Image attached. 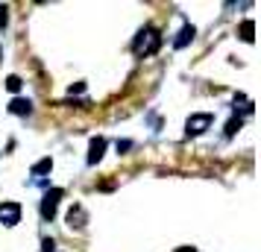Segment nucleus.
<instances>
[{"label": "nucleus", "instance_id": "nucleus-11", "mask_svg": "<svg viewBox=\"0 0 261 252\" xmlns=\"http://www.w3.org/2000/svg\"><path fill=\"white\" fill-rule=\"evenodd\" d=\"M21 85H24V79H21V76H6V88H9V91H21Z\"/></svg>", "mask_w": 261, "mask_h": 252}, {"label": "nucleus", "instance_id": "nucleus-16", "mask_svg": "<svg viewBox=\"0 0 261 252\" xmlns=\"http://www.w3.org/2000/svg\"><path fill=\"white\" fill-rule=\"evenodd\" d=\"M179 252H194V249H191V246H185V249H179Z\"/></svg>", "mask_w": 261, "mask_h": 252}, {"label": "nucleus", "instance_id": "nucleus-12", "mask_svg": "<svg viewBox=\"0 0 261 252\" xmlns=\"http://www.w3.org/2000/svg\"><path fill=\"white\" fill-rule=\"evenodd\" d=\"M241 123H244V120H241V118L229 120V123H226V138H232V135H235L238 129H241Z\"/></svg>", "mask_w": 261, "mask_h": 252}, {"label": "nucleus", "instance_id": "nucleus-15", "mask_svg": "<svg viewBox=\"0 0 261 252\" xmlns=\"http://www.w3.org/2000/svg\"><path fill=\"white\" fill-rule=\"evenodd\" d=\"M83 91H85V82H76V85H71V88H68V94H83Z\"/></svg>", "mask_w": 261, "mask_h": 252}, {"label": "nucleus", "instance_id": "nucleus-8", "mask_svg": "<svg viewBox=\"0 0 261 252\" xmlns=\"http://www.w3.org/2000/svg\"><path fill=\"white\" fill-rule=\"evenodd\" d=\"M33 111V103L24 100V97H15L12 103H9V115H18V118H27Z\"/></svg>", "mask_w": 261, "mask_h": 252}, {"label": "nucleus", "instance_id": "nucleus-5", "mask_svg": "<svg viewBox=\"0 0 261 252\" xmlns=\"http://www.w3.org/2000/svg\"><path fill=\"white\" fill-rule=\"evenodd\" d=\"M103 153H106V138L94 135V138L88 141V164H97V161L103 158Z\"/></svg>", "mask_w": 261, "mask_h": 252}, {"label": "nucleus", "instance_id": "nucleus-13", "mask_svg": "<svg viewBox=\"0 0 261 252\" xmlns=\"http://www.w3.org/2000/svg\"><path fill=\"white\" fill-rule=\"evenodd\" d=\"M41 246H44L41 252H56V240H53V238H44V240H41Z\"/></svg>", "mask_w": 261, "mask_h": 252}, {"label": "nucleus", "instance_id": "nucleus-4", "mask_svg": "<svg viewBox=\"0 0 261 252\" xmlns=\"http://www.w3.org/2000/svg\"><path fill=\"white\" fill-rule=\"evenodd\" d=\"M212 123H214L212 115H191L188 123H185V135H188V138H197V135H202Z\"/></svg>", "mask_w": 261, "mask_h": 252}, {"label": "nucleus", "instance_id": "nucleus-2", "mask_svg": "<svg viewBox=\"0 0 261 252\" xmlns=\"http://www.w3.org/2000/svg\"><path fill=\"white\" fill-rule=\"evenodd\" d=\"M62 197H65V191H62V188H50V191L44 193V200H41V217H44V220H53V217H56Z\"/></svg>", "mask_w": 261, "mask_h": 252}, {"label": "nucleus", "instance_id": "nucleus-9", "mask_svg": "<svg viewBox=\"0 0 261 252\" xmlns=\"http://www.w3.org/2000/svg\"><path fill=\"white\" fill-rule=\"evenodd\" d=\"M50 170H53V158H41V161L33 164V176H44V173H50Z\"/></svg>", "mask_w": 261, "mask_h": 252}, {"label": "nucleus", "instance_id": "nucleus-7", "mask_svg": "<svg viewBox=\"0 0 261 252\" xmlns=\"http://www.w3.org/2000/svg\"><path fill=\"white\" fill-rule=\"evenodd\" d=\"M194 36H197V30H194V26H191V24H185V26H182V30H179V36L173 38V47H176V50L188 47L191 41H194Z\"/></svg>", "mask_w": 261, "mask_h": 252}, {"label": "nucleus", "instance_id": "nucleus-1", "mask_svg": "<svg viewBox=\"0 0 261 252\" xmlns=\"http://www.w3.org/2000/svg\"><path fill=\"white\" fill-rule=\"evenodd\" d=\"M159 47H162V36H159V30H155V26H144L141 33L135 36V41H132V53H135L138 59L153 56Z\"/></svg>", "mask_w": 261, "mask_h": 252}, {"label": "nucleus", "instance_id": "nucleus-6", "mask_svg": "<svg viewBox=\"0 0 261 252\" xmlns=\"http://www.w3.org/2000/svg\"><path fill=\"white\" fill-rule=\"evenodd\" d=\"M88 223V214H85L83 205H71V211H68V226L71 229H85Z\"/></svg>", "mask_w": 261, "mask_h": 252}, {"label": "nucleus", "instance_id": "nucleus-14", "mask_svg": "<svg viewBox=\"0 0 261 252\" xmlns=\"http://www.w3.org/2000/svg\"><path fill=\"white\" fill-rule=\"evenodd\" d=\"M6 12H9V9H6V6H0V30L9 24V15H6Z\"/></svg>", "mask_w": 261, "mask_h": 252}, {"label": "nucleus", "instance_id": "nucleus-3", "mask_svg": "<svg viewBox=\"0 0 261 252\" xmlns=\"http://www.w3.org/2000/svg\"><path fill=\"white\" fill-rule=\"evenodd\" d=\"M0 223H3V226H18V223H21V203L3 200V203H0Z\"/></svg>", "mask_w": 261, "mask_h": 252}, {"label": "nucleus", "instance_id": "nucleus-10", "mask_svg": "<svg viewBox=\"0 0 261 252\" xmlns=\"http://www.w3.org/2000/svg\"><path fill=\"white\" fill-rule=\"evenodd\" d=\"M252 30H255L252 21H244V24H241V38H244L247 44H252Z\"/></svg>", "mask_w": 261, "mask_h": 252}]
</instances>
